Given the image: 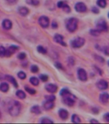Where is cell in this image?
Masks as SVG:
<instances>
[{
	"instance_id": "obj_34",
	"label": "cell",
	"mask_w": 109,
	"mask_h": 124,
	"mask_svg": "<svg viewBox=\"0 0 109 124\" xmlns=\"http://www.w3.org/2000/svg\"><path fill=\"white\" fill-rule=\"evenodd\" d=\"M26 57V54L24 53V52H21L17 55V58L19 59V60H24L25 59V58Z\"/></svg>"
},
{
	"instance_id": "obj_11",
	"label": "cell",
	"mask_w": 109,
	"mask_h": 124,
	"mask_svg": "<svg viewBox=\"0 0 109 124\" xmlns=\"http://www.w3.org/2000/svg\"><path fill=\"white\" fill-rule=\"evenodd\" d=\"M45 88H46V90L48 92H50L52 94H53V93H55V92L57 91L58 87L57 85L53 84V83H48V84L46 85Z\"/></svg>"
},
{
	"instance_id": "obj_7",
	"label": "cell",
	"mask_w": 109,
	"mask_h": 124,
	"mask_svg": "<svg viewBox=\"0 0 109 124\" xmlns=\"http://www.w3.org/2000/svg\"><path fill=\"white\" fill-rule=\"evenodd\" d=\"M77 74L78 78L80 80H81L82 82H85L87 80V74L83 69H78L77 71Z\"/></svg>"
},
{
	"instance_id": "obj_38",
	"label": "cell",
	"mask_w": 109,
	"mask_h": 124,
	"mask_svg": "<svg viewBox=\"0 0 109 124\" xmlns=\"http://www.w3.org/2000/svg\"><path fill=\"white\" fill-rule=\"evenodd\" d=\"M101 50H103L106 55L109 56V47H103V49H101Z\"/></svg>"
},
{
	"instance_id": "obj_29",
	"label": "cell",
	"mask_w": 109,
	"mask_h": 124,
	"mask_svg": "<svg viewBox=\"0 0 109 124\" xmlns=\"http://www.w3.org/2000/svg\"><path fill=\"white\" fill-rule=\"evenodd\" d=\"M5 53H6V49L4 47L0 46V57L3 58L5 56Z\"/></svg>"
},
{
	"instance_id": "obj_25",
	"label": "cell",
	"mask_w": 109,
	"mask_h": 124,
	"mask_svg": "<svg viewBox=\"0 0 109 124\" xmlns=\"http://www.w3.org/2000/svg\"><path fill=\"white\" fill-rule=\"evenodd\" d=\"M100 33H101V32L99 31L98 29H91L90 30V34H91L92 36H95V37L99 36Z\"/></svg>"
},
{
	"instance_id": "obj_27",
	"label": "cell",
	"mask_w": 109,
	"mask_h": 124,
	"mask_svg": "<svg viewBox=\"0 0 109 124\" xmlns=\"http://www.w3.org/2000/svg\"><path fill=\"white\" fill-rule=\"evenodd\" d=\"M37 49L38 52H39V53H40V54H44L47 52V50H46V48H44V47H43L42 46H40V45L38 46Z\"/></svg>"
},
{
	"instance_id": "obj_40",
	"label": "cell",
	"mask_w": 109,
	"mask_h": 124,
	"mask_svg": "<svg viewBox=\"0 0 109 124\" xmlns=\"http://www.w3.org/2000/svg\"><path fill=\"white\" fill-rule=\"evenodd\" d=\"M68 62H69V64H71V65H73L75 64V60H74L73 57H69V59H68Z\"/></svg>"
},
{
	"instance_id": "obj_31",
	"label": "cell",
	"mask_w": 109,
	"mask_h": 124,
	"mask_svg": "<svg viewBox=\"0 0 109 124\" xmlns=\"http://www.w3.org/2000/svg\"><path fill=\"white\" fill-rule=\"evenodd\" d=\"M17 76L20 79H21V80H24L26 77V74L23 71H20V72H18Z\"/></svg>"
},
{
	"instance_id": "obj_22",
	"label": "cell",
	"mask_w": 109,
	"mask_h": 124,
	"mask_svg": "<svg viewBox=\"0 0 109 124\" xmlns=\"http://www.w3.org/2000/svg\"><path fill=\"white\" fill-rule=\"evenodd\" d=\"M30 82L34 86H37L39 84V80L36 77H31L30 79Z\"/></svg>"
},
{
	"instance_id": "obj_19",
	"label": "cell",
	"mask_w": 109,
	"mask_h": 124,
	"mask_svg": "<svg viewBox=\"0 0 109 124\" xmlns=\"http://www.w3.org/2000/svg\"><path fill=\"white\" fill-rule=\"evenodd\" d=\"M9 89V85L6 83H2L0 85V90L1 92H6Z\"/></svg>"
},
{
	"instance_id": "obj_44",
	"label": "cell",
	"mask_w": 109,
	"mask_h": 124,
	"mask_svg": "<svg viewBox=\"0 0 109 124\" xmlns=\"http://www.w3.org/2000/svg\"><path fill=\"white\" fill-rule=\"evenodd\" d=\"M64 3H65L63 2V1H59V2L58 3V7H59V8H62V7H63V5H64Z\"/></svg>"
},
{
	"instance_id": "obj_33",
	"label": "cell",
	"mask_w": 109,
	"mask_h": 124,
	"mask_svg": "<svg viewBox=\"0 0 109 124\" xmlns=\"http://www.w3.org/2000/svg\"><path fill=\"white\" fill-rule=\"evenodd\" d=\"M25 90H26V92H28L30 94H35L36 93V90L35 89L28 87H25Z\"/></svg>"
},
{
	"instance_id": "obj_13",
	"label": "cell",
	"mask_w": 109,
	"mask_h": 124,
	"mask_svg": "<svg viewBox=\"0 0 109 124\" xmlns=\"http://www.w3.org/2000/svg\"><path fill=\"white\" fill-rule=\"evenodd\" d=\"M54 41L56 43H59L62 46H66L67 45L64 41H63V37L60 34H55L54 36Z\"/></svg>"
},
{
	"instance_id": "obj_17",
	"label": "cell",
	"mask_w": 109,
	"mask_h": 124,
	"mask_svg": "<svg viewBox=\"0 0 109 124\" xmlns=\"http://www.w3.org/2000/svg\"><path fill=\"white\" fill-rule=\"evenodd\" d=\"M5 78H6V80H8V82H10L11 83H12V85H13L16 88H17L18 87L17 82L16 79H15L13 76H10V75H6V76H5Z\"/></svg>"
},
{
	"instance_id": "obj_26",
	"label": "cell",
	"mask_w": 109,
	"mask_h": 124,
	"mask_svg": "<svg viewBox=\"0 0 109 124\" xmlns=\"http://www.w3.org/2000/svg\"><path fill=\"white\" fill-rule=\"evenodd\" d=\"M26 3L29 5H32L34 6H37L39 4V1L38 0H26Z\"/></svg>"
},
{
	"instance_id": "obj_18",
	"label": "cell",
	"mask_w": 109,
	"mask_h": 124,
	"mask_svg": "<svg viewBox=\"0 0 109 124\" xmlns=\"http://www.w3.org/2000/svg\"><path fill=\"white\" fill-rule=\"evenodd\" d=\"M18 11H19V13L23 16H26V15L29 13V10H28V8H26V7H20V8H19Z\"/></svg>"
},
{
	"instance_id": "obj_9",
	"label": "cell",
	"mask_w": 109,
	"mask_h": 124,
	"mask_svg": "<svg viewBox=\"0 0 109 124\" xmlns=\"http://www.w3.org/2000/svg\"><path fill=\"white\" fill-rule=\"evenodd\" d=\"M75 8L78 12H85L87 10V7L82 2L77 3L75 6Z\"/></svg>"
},
{
	"instance_id": "obj_41",
	"label": "cell",
	"mask_w": 109,
	"mask_h": 124,
	"mask_svg": "<svg viewBox=\"0 0 109 124\" xmlns=\"http://www.w3.org/2000/svg\"><path fill=\"white\" fill-rule=\"evenodd\" d=\"M92 12H93V13H94V14H98L99 12V10L97 7H93L92 8Z\"/></svg>"
},
{
	"instance_id": "obj_10",
	"label": "cell",
	"mask_w": 109,
	"mask_h": 124,
	"mask_svg": "<svg viewBox=\"0 0 109 124\" xmlns=\"http://www.w3.org/2000/svg\"><path fill=\"white\" fill-rule=\"evenodd\" d=\"M99 102L103 104H106L109 101V94L107 92H103L99 95Z\"/></svg>"
},
{
	"instance_id": "obj_30",
	"label": "cell",
	"mask_w": 109,
	"mask_h": 124,
	"mask_svg": "<svg viewBox=\"0 0 109 124\" xmlns=\"http://www.w3.org/2000/svg\"><path fill=\"white\" fill-rule=\"evenodd\" d=\"M62 8L63 11L65 12H66V13H69V12H71V8H70V7H69V5L67 4H65V3H64V5H63V7H62Z\"/></svg>"
},
{
	"instance_id": "obj_35",
	"label": "cell",
	"mask_w": 109,
	"mask_h": 124,
	"mask_svg": "<svg viewBox=\"0 0 109 124\" xmlns=\"http://www.w3.org/2000/svg\"><path fill=\"white\" fill-rule=\"evenodd\" d=\"M45 98L46 99V100H49V101H52V102H53V101H55L56 98L54 95H49V96H45Z\"/></svg>"
},
{
	"instance_id": "obj_46",
	"label": "cell",
	"mask_w": 109,
	"mask_h": 124,
	"mask_svg": "<svg viewBox=\"0 0 109 124\" xmlns=\"http://www.w3.org/2000/svg\"><path fill=\"white\" fill-rule=\"evenodd\" d=\"M9 3H14L17 1V0H6Z\"/></svg>"
},
{
	"instance_id": "obj_37",
	"label": "cell",
	"mask_w": 109,
	"mask_h": 124,
	"mask_svg": "<svg viewBox=\"0 0 109 124\" xmlns=\"http://www.w3.org/2000/svg\"><path fill=\"white\" fill-rule=\"evenodd\" d=\"M40 78L42 82H46L48 80V76L46 74H41L40 75Z\"/></svg>"
},
{
	"instance_id": "obj_15",
	"label": "cell",
	"mask_w": 109,
	"mask_h": 124,
	"mask_svg": "<svg viewBox=\"0 0 109 124\" xmlns=\"http://www.w3.org/2000/svg\"><path fill=\"white\" fill-rule=\"evenodd\" d=\"M2 26L5 29H6V30H10L12 27V21L10 20H8V19L4 20L3 21Z\"/></svg>"
},
{
	"instance_id": "obj_4",
	"label": "cell",
	"mask_w": 109,
	"mask_h": 124,
	"mask_svg": "<svg viewBox=\"0 0 109 124\" xmlns=\"http://www.w3.org/2000/svg\"><path fill=\"white\" fill-rule=\"evenodd\" d=\"M85 40L84 38L78 37V38H75L71 41V45L73 48H80L85 44Z\"/></svg>"
},
{
	"instance_id": "obj_36",
	"label": "cell",
	"mask_w": 109,
	"mask_h": 124,
	"mask_svg": "<svg viewBox=\"0 0 109 124\" xmlns=\"http://www.w3.org/2000/svg\"><path fill=\"white\" fill-rule=\"evenodd\" d=\"M31 71L32 72H34V73H36V72H37L39 71V67L37 65H32L31 67Z\"/></svg>"
},
{
	"instance_id": "obj_3",
	"label": "cell",
	"mask_w": 109,
	"mask_h": 124,
	"mask_svg": "<svg viewBox=\"0 0 109 124\" xmlns=\"http://www.w3.org/2000/svg\"><path fill=\"white\" fill-rule=\"evenodd\" d=\"M78 20L76 18H71L68 20L66 23V28L70 32H75L78 27Z\"/></svg>"
},
{
	"instance_id": "obj_16",
	"label": "cell",
	"mask_w": 109,
	"mask_h": 124,
	"mask_svg": "<svg viewBox=\"0 0 109 124\" xmlns=\"http://www.w3.org/2000/svg\"><path fill=\"white\" fill-rule=\"evenodd\" d=\"M54 107V103L52 101H49V100H46V102H44L43 107L44 109L46 110H50L52 109Z\"/></svg>"
},
{
	"instance_id": "obj_47",
	"label": "cell",
	"mask_w": 109,
	"mask_h": 124,
	"mask_svg": "<svg viewBox=\"0 0 109 124\" xmlns=\"http://www.w3.org/2000/svg\"><path fill=\"white\" fill-rule=\"evenodd\" d=\"M108 65H109V62H108Z\"/></svg>"
},
{
	"instance_id": "obj_8",
	"label": "cell",
	"mask_w": 109,
	"mask_h": 124,
	"mask_svg": "<svg viewBox=\"0 0 109 124\" xmlns=\"http://www.w3.org/2000/svg\"><path fill=\"white\" fill-rule=\"evenodd\" d=\"M96 86L99 90H106L109 88V83L106 80H101L97 82Z\"/></svg>"
},
{
	"instance_id": "obj_21",
	"label": "cell",
	"mask_w": 109,
	"mask_h": 124,
	"mask_svg": "<svg viewBox=\"0 0 109 124\" xmlns=\"http://www.w3.org/2000/svg\"><path fill=\"white\" fill-rule=\"evenodd\" d=\"M71 121L74 124H79V123L81 122V120H80L79 116L75 114H73V116L71 117Z\"/></svg>"
},
{
	"instance_id": "obj_42",
	"label": "cell",
	"mask_w": 109,
	"mask_h": 124,
	"mask_svg": "<svg viewBox=\"0 0 109 124\" xmlns=\"http://www.w3.org/2000/svg\"><path fill=\"white\" fill-rule=\"evenodd\" d=\"M55 67L57 69H63V66L62 65L61 63H59V62H57V63H55Z\"/></svg>"
},
{
	"instance_id": "obj_28",
	"label": "cell",
	"mask_w": 109,
	"mask_h": 124,
	"mask_svg": "<svg viewBox=\"0 0 109 124\" xmlns=\"http://www.w3.org/2000/svg\"><path fill=\"white\" fill-rule=\"evenodd\" d=\"M40 123H42V124H53V122L52 120H50V118H42L41 120H40Z\"/></svg>"
},
{
	"instance_id": "obj_14",
	"label": "cell",
	"mask_w": 109,
	"mask_h": 124,
	"mask_svg": "<svg viewBox=\"0 0 109 124\" xmlns=\"http://www.w3.org/2000/svg\"><path fill=\"white\" fill-rule=\"evenodd\" d=\"M58 115H59L60 118H61V119L65 120L68 118V116H69V112H68L67 110L63 109H61L58 111Z\"/></svg>"
},
{
	"instance_id": "obj_1",
	"label": "cell",
	"mask_w": 109,
	"mask_h": 124,
	"mask_svg": "<svg viewBox=\"0 0 109 124\" xmlns=\"http://www.w3.org/2000/svg\"><path fill=\"white\" fill-rule=\"evenodd\" d=\"M60 96H62L63 102L65 105H67L69 107L74 105L76 98L75 95L70 92V91L68 90V89L64 88L62 89L60 92Z\"/></svg>"
},
{
	"instance_id": "obj_45",
	"label": "cell",
	"mask_w": 109,
	"mask_h": 124,
	"mask_svg": "<svg viewBox=\"0 0 109 124\" xmlns=\"http://www.w3.org/2000/svg\"><path fill=\"white\" fill-rule=\"evenodd\" d=\"M90 123H91V124H98L99 122L97 120H95V119H92V120H90Z\"/></svg>"
},
{
	"instance_id": "obj_2",
	"label": "cell",
	"mask_w": 109,
	"mask_h": 124,
	"mask_svg": "<svg viewBox=\"0 0 109 124\" xmlns=\"http://www.w3.org/2000/svg\"><path fill=\"white\" fill-rule=\"evenodd\" d=\"M21 108V105L19 102L17 101H13L9 105L8 112L11 116H16L20 113Z\"/></svg>"
},
{
	"instance_id": "obj_6",
	"label": "cell",
	"mask_w": 109,
	"mask_h": 124,
	"mask_svg": "<svg viewBox=\"0 0 109 124\" xmlns=\"http://www.w3.org/2000/svg\"><path fill=\"white\" fill-rule=\"evenodd\" d=\"M39 23L42 28H47L50 25V20L45 16H40L39 19Z\"/></svg>"
},
{
	"instance_id": "obj_24",
	"label": "cell",
	"mask_w": 109,
	"mask_h": 124,
	"mask_svg": "<svg viewBox=\"0 0 109 124\" xmlns=\"http://www.w3.org/2000/svg\"><path fill=\"white\" fill-rule=\"evenodd\" d=\"M97 5L101 8H105L107 6V1L106 0H98Z\"/></svg>"
},
{
	"instance_id": "obj_23",
	"label": "cell",
	"mask_w": 109,
	"mask_h": 124,
	"mask_svg": "<svg viewBox=\"0 0 109 124\" xmlns=\"http://www.w3.org/2000/svg\"><path fill=\"white\" fill-rule=\"evenodd\" d=\"M16 96L20 99H24L26 98V94L21 90H19L16 92Z\"/></svg>"
},
{
	"instance_id": "obj_5",
	"label": "cell",
	"mask_w": 109,
	"mask_h": 124,
	"mask_svg": "<svg viewBox=\"0 0 109 124\" xmlns=\"http://www.w3.org/2000/svg\"><path fill=\"white\" fill-rule=\"evenodd\" d=\"M96 27L98 30L100 32H103V31L106 32L108 30V26H107L106 21L103 18L98 20L96 22Z\"/></svg>"
},
{
	"instance_id": "obj_12",
	"label": "cell",
	"mask_w": 109,
	"mask_h": 124,
	"mask_svg": "<svg viewBox=\"0 0 109 124\" xmlns=\"http://www.w3.org/2000/svg\"><path fill=\"white\" fill-rule=\"evenodd\" d=\"M19 49V47L16 46V45H12L10 46L9 48L6 50V53H5V56L6 57H10L12 56V54H14V52H16V50Z\"/></svg>"
},
{
	"instance_id": "obj_48",
	"label": "cell",
	"mask_w": 109,
	"mask_h": 124,
	"mask_svg": "<svg viewBox=\"0 0 109 124\" xmlns=\"http://www.w3.org/2000/svg\"><path fill=\"white\" fill-rule=\"evenodd\" d=\"M108 17H109V14H108Z\"/></svg>"
},
{
	"instance_id": "obj_49",
	"label": "cell",
	"mask_w": 109,
	"mask_h": 124,
	"mask_svg": "<svg viewBox=\"0 0 109 124\" xmlns=\"http://www.w3.org/2000/svg\"><path fill=\"white\" fill-rule=\"evenodd\" d=\"M0 118H1V112H0Z\"/></svg>"
},
{
	"instance_id": "obj_39",
	"label": "cell",
	"mask_w": 109,
	"mask_h": 124,
	"mask_svg": "<svg viewBox=\"0 0 109 124\" xmlns=\"http://www.w3.org/2000/svg\"><path fill=\"white\" fill-rule=\"evenodd\" d=\"M103 119L107 122H109V112H107L104 114L103 116Z\"/></svg>"
},
{
	"instance_id": "obj_20",
	"label": "cell",
	"mask_w": 109,
	"mask_h": 124,
	"mask_svg": "<svg viewBox=\"0 0 109 124\" xmlns=\"http://www.w3.org/2000/svg\"><path fill=\"white\" fill-rule=\"evenodd\" d=\"M31 112L35 114H39L41 113V110H40V109L39 106L35 105V106H33L31 108Z\"/></svg>"
},
{
	"instance_id": "obj_43",
	"label": "cell",
	"mask_w": 109,
	"mask_h": 124,
	"mask_svg": "<svg viewBox=\"0 0 109 124\" xmlns=\"http://www.w3.org/2000/svg\"><path fill=\"white\" fill-rule=\"evenodd\" d=\"M52 27L53 28H57L58 27L57 23L56 22V21H53L52 24Z\"/></svg>"
},
{
	"instance_id": "obj_32",
	"label": "cell",
	"mask_w": 109,
	"mask_h": 124,
	"mask_svg": "<svg viewBox=\"0 0 109 124\" xmlns=\"http://www.w3.org/2000/svg\"><path fill=\"white\" fill-rule=\"evenodd\" d=\"M94 58L96 61H98L99 63H103L105 62V60L103 57H101L100 56H98V55H94Z\"/></svg>"
}]
</instances>
